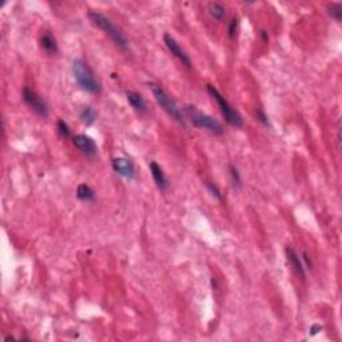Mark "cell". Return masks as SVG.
Returning a JSON list of instances; mask_svg holds the SVG:
<instances>
[{
	"label": "cell",
	"mask_w": 342,
	"mask_h": 342,
	"mask_svg": "<svg viewBox=\"0 0 342 342\" xmlns=\"http://www.w3.org/2000/svg\"><path fill=\"white\" fill-rule=\"evenodd\" d=\"M72 75L76 83L82 90L90 92V94H99L102 91L101 82L97 79V76L94 74V71L90 68L87 63L82 59H76L72 61Z\"/></svg>",
	"instance_id": "obj_1"
},
{
	"label": "cell",
	"mask_w": 342,
	"mask_h": 342,
	"mask_svg": "<svg viewBox=\"0 0 342 342\" xmlns=\"http://www.w3.org/2000/svg\"><path fill=\"white\" fill-rule=\"evenodd\" d=\"M88 18H90V20H91L94 26H97L98 28L105 31L106 34L110 36L111 40L114 42L116 47H119L123 51H128L130 47H128L127 38L124 36L122 31L119 30L118 27L115 26L114 23L111 22L107 16H105L101 12H97V11H90L88 12Z\"/></svg>",
	"instance_id": "obj_2"
},
{
	"label": "cell",
	"mask_w": 342,
	"mask_h": 342,
	"mask_svg": "<svg viewBox=\"0 0 342 342\" xmlns=\"http://www.w3.org/2000/svg\"><path fill=\"white\" fill-rule=\"evenodd\" d=\"M149 88L151 90V92H153L155 101L158 102V105L162 107L163 110L166 111L167 114L170 115L171 118L174 119V120H176L178 123H182V124H183L184 123L183 114H182V111H180V109L175 103V101H174V99H172V98H171L170 95H169V94H167V92L161 87V86H159V84L149 83Z\"/></svg>",
	"instance_id": "obj_3"
},
{
	"label": "cell",
	"mask_w": 342,
	"mask_h": 342,
	"mask_svg": "<svg viewBox=\"0 0 342 342\" xmlns=\"http://www.w3.org/2000/svg\"><path fill=\"white\" fill-rule=\"evenodd\" d=\"M186 114H187V116H189L190 120H191V123H193L195 127L202 128V130H207V131H210L214 135H221L224 132L222 124L217 119H214L210 115L205 114V113H202V111L197 110L193 106H189L186 109Z\"/></svg>",
	"instance_id": "obj_4"
},
{
	"label": "cell",
	"mask_w": 342,
	"mask_h": 342,
	"mask_svg": "<svg viewBox=\"0 0 342 342\" xmlns=\"http://www.w3.org/2000/svg\"><path fill=\"white\" fill-rule=\"evenodd\" d=\"M207 92L210 94L213 99L217 101V103H218V106H220L221 111H222V114H224L225 119L228 120V123H230L231 126H234V127H237V128L243 126V120H242V116L239 115V113H238L237 110H234V109H232L231 106H230V103L225 99L224 95H222V94H221V92L214 87V86L207 84Z\"/></svg>",
	"instance_id": "obj_5"
},
{
	"label": "cell",
	"mask_w": 342,
	"mask_h": 342,
	"mask_svg": "<svg viewBox=\"0 0 342 342\" xmlns=\"http://www.w3.org/2000/svg\"><path fill=\"white\" fill-rule=\"evenodd\" d=\"M22 98L24 103H26L31 110H34L38 115H40L42 118H47L49 115V107L47 103L43 101V98L38 95L34 90L26 87L22 92Z\"/></svg>",
	"instance_id": "obj_6"
},
{
	"label": "cell",
	"mask_w": 342,
	"mask_h": 342,
	"mask_svg": "<svg viewBox=\"0 0 342 342\" xmlns=\"http://www.w3.org/2000/svg\"><path fill=\"white\" fill-rule=\"evenodd\" d=\"M163 42H165V44H166V47L169 49V51H170L174 57L178 59V60L183 64V66H186L187 68H191V59L189 57V55L184 53V50L180 47L179 44H178V42H176L174 38L171 35H169V34H166V35L163 36Z\"/></svg>",
	"instance_id": "obj_7"
},
{
	"label": "cell",
	"mask_w": 342,
	"mask_h": 342,
	"mask_svg": "<svg viewBox=\"0 0 342 342\" xmlns=\"http://www.w3.org/2000/svg\"><path fill=\"white\" fill-rule=\"evenodd\" d=\"M72 143H74L84 155H87L90 158H94V157H97L98 155L97 143H95L94 139L90 138V136L83 135V134L72 136Z\"/></svg>",
	"instance_id": "obj_8"
},
{
	"label": "cell",
	"mask_w": 342,
	"mask_h": 342,
	"mask_svg": "<svg viewBox=\"0 0 342 342\" xmlns=\"http://www.w3.org/2000/svg\"><path fill=\"white\" fill-rule=\"evenodd\" d=\"M113 169H114L115 172H118L119 175L124 176L127 179L135 178V166L130 159L123 158V157L114 158L113 159Z\"/></svg>",
	"instance_id": "obj_9"
},
{
	"label": "cell",
	"mask_w": 342,
	"mask_h": 342,
	"mask_svg": "<svg viewBox=\"0 0 342 342\" xmlns=\"http://www.w3.org/2000/svg\"><path fill=\"white\" fill-rule=\"evenodd\" d=\"M286 258H287V261H289L290 266L294 269V272L297 273L299 277H302V278H305V268H303V263L302 261L299 259L298 254L294 251V249H291V247H286Z\"/></svg>",
	"instance_id": "obj_10"
},
{
	"label": "cell",
	"mask_w": 342,
	"mask_h": 342,
	"mask_svg": "<svg viewBox=\"0 0 342 342\" xmlns=\"http://www.w3.org/2000/svg\"><path fill=\"white\" fill-rule=\"evenodd\" d=\"M150 171H151V175L154 178V182L158 186L159 189L165 191L167 190V179L165 176V172H163L162 167L159 166L157 162L150 163Z\"/></svg>",
	"instance_id": "obj_11"
},
{
	"label": "cell",
	"mask_w": 342,
	"mask_h": 342,
	"mask_svg": "<svg viewBox=\"0 0 342 342\" xmlns=\"http://www.w3.org/2000/svg\"><path fill=\"white\" fill-rule=\"evenodd\" d=\"M40 47H42L46 53L53 54V55H55V54L57 53V50H59L57 49V43L55 36H54L51 32H49V31L43 32L42 36H40Z\"/></svg>",
	"instance_id": "obj_12"
},
{
	"label": "cell",
	"mask_w": 342,
	"mask_h": 342,
	"mask_svg": "<svg viewBox=\"0 0 342 342\" xmlns=\"http://www.w3.org/2000/svg\"><path fill=\"white\" fill-rule=\"evenodd\" d=\"M127 101L130 102V105L132 106V109L136 110L138 113H146L147 111V103H146L145 98L142 97L141 94L134 91H127Z\"/></svg>",
	"instance_id": "obj_13"
},
{
	"label": "cell",
	"mask_w": 342,
	"mask_h": 342,
	"mask_svg": "<svg viewBox=\"0 0 342 342\" xmlns=\"http://www.w3.org/2000/svg\"><path fill=\"white\" fill-rule=\"evenodd\" d=\"M207 11L211 15V18H214L218 22H222L226 18V9H225L224 5L221 4V3H217V1L210 3V4L207 5Z\"/></svg>",
	"instance_id": "obj_14"
},
{
	"label": "cell",
	"mask_w": 342,
	"mask_h": 342,
	"mask_svg": "<svg viewBox=\"0 0 342 342\" xmlns=\"http://www.w3.org/2000/svg\"><path fill=\"white\" fill-rule=\"evenodd\" d=\"M76 195H78V198H79L80 201H84V202H90L95 199V193H94V190H92L91 187L86 183H82L78 186Z\"/></svg>",
	"instance_id": "obj_15"
},
{
	"label": "cell",
	"mask_w": 342,
	"mask_h": 342,
	"mask_svg": "<svg viewBox=\"0 0 342 342\" xmlns=\"http://www.w3.org/2000/svg\"><path fill=\"white\" fill-rule=\"evenodd\" d=\"M97 116H98V113L95 111V109H92V107H84L83 110H82V113H80V120L84 123V124H87V126H90V124H92V123L97 120Z\"/></svg>",
	"instance_id": "obj_16"
},
{
	"label": "cell",
	"mask_w": 342,
	"mask_h": 342,
	"mask_svg": "<svg viewBox=\"0 0 342 342\" xmlns=\"http://www.w3.org/2000/svg\"><path fill=\"white\" fill-rule=\"evenodd\" d=\"M329 13H330V16H332L336 22H341V19H342L341 3H332V4H329Z\"/></svg>",
	"instance_id": "obj_17"
},
{
	"label": "cell",
	"mask_w": 342,
	"mask_h": 342,
	"mask_svg": "<svg viewBox=\"0 0 342 342\" xmlns=\"http://www.w3.org/2000/svg\"><path fill=\"white\" fill-rule=\"evenodd\" d=\"M57 131H59V134H60L63 138H68V136H71V130L70 127H68V124H67L64 120H57Z\"/></svg>",
	"instance_id": "obj_18"
},
{
	"label": "cell",
	"mask_w": 342,
	"mask_h": 342,
	"mask_svg": "<svg viewBox=\"0 0 342 342\" xmlns=\"http://www.w3.org/2000/svg\"><path fill=\"white\" fill-rule=\"evenodd\" d=\"M228 170H230V175H231V180L232 183H234V186H235V187H239V186H241V176H239L238 170L234 166H231V165L228 166Z\"/></svg>",
	"instance_id": "obj_19"
},
{
	"label": "cell",
	"mask_w": 342,
	"mask_h": 342,
	"mask_svg": "<svg viewBox=\"0 0 342 342\" xmlns=\"http://www.w3.org/2000/svg\"><path fill=\"white\" fill-rule=\"evenodd\" d=\"M238 27H239V22H238L237 18H234L230 22V24H228V35H230V38H234V36L237 35Z\"/></svg>",
	"instance_id": "obj_20"
},
{
	"label": "cell",
	"mask_w": 342,
	"mask_h": 342,
	"mask_svg": "<svg viewBox=\"0 0 342 342\" xmlns=\"http://www.w3.org/2000/svg\"><path fill=\"white\" fill-rule=\"evenodd\" d=\"M207 189L210 190L211 195H214L217 199H221V193H220V190L217 189V186H214V184H211V183H207Z\"/></svg>",
	"instance_id": "obj_21"
},
{
	"label": "cell",
	"mask_w": 342,
	"mask_h": 342,
	"mask_svg": "<svg viewBox=\"0 0 342 342\" xmlns=\"http://www.w3.org/2000/svg\"><path fill=\"white\" fill-rule=\"evenodd\" d=\"M257 118H258L259 120H261V122L265 123L266 126H269V120H268V119H266V115L263 114L262 111H257Z\"/></svg>",
	"instance_id": "obj_22"
},
{
	"label": "cell",
	"mask_w": 342,
	"mask_h": 342,
	"mask_svg": "<svg viewBox=\"0 0 342 342\" xmlns=\"http://www.w3.org/2000/svg\"><path fill=\"white\" fill-rule=\"evenodd\" d=\"M321 330H322V326H320V325H313L312 328H310V334H312V336H316Z\"/></svg>",
	"instance_id": "obj_23"
}]
</instances>
